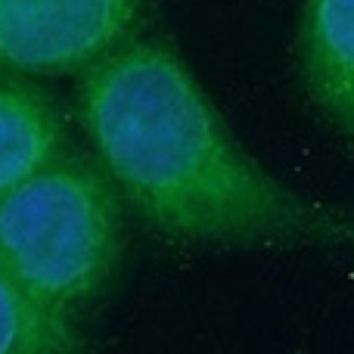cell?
I'll list each match as a JSON object with an SVG mask.
<instances>
[{
  "label": "cell",
  "instance_id": "6da1fadb",
  "mask_svg": "<svg viewBox=\"0 0 354 354\" xmlns=\"http://www.w3.org/2000/svg\"><path fill=\"white\" fill-rule=\"evenodd\" d=\"M78 118L115 193L165 236L224 245L330 236L317 208L233 140L168 44L124 41L81 72Z\"/></svg>",
  "mask_w": 354,
  "mask_h": 354
},
{
  "label": "cell",
  "instance_id": "7a4b0ae2",
  "mask_svg": "<svg viewBox=\"0 0 354 354\" xmlns=\"http://www.w3.org/2000/svg\"><path fill=\"white\" fill-rule=\"evenodd\" d=\"M122 245V196L97 162L66 156L0 196V264L68 320L103 299Z\"/></svg>",
  "mask_w": 354,
  "mask_h": 354
},
{
  "label": "cell",
  "instance_id": "3957f363",
  "mask_svg": "<svg viewBox=\"0 0 354 354\" xmlns=\"http://www.w3.org/2000/svg\"><path fill=\"white\" fill-rule=\"evenodd\" d=\"M147 0H0V72H87L128 41Z\"/></svg>",
  "mask_w": 354,
  "mask_h": 354
},
{
  "label": "cell",
  "instance_id": "277c9868",
  "mask_svg": "<svg viewBox=\"0 0 354 354\" xmlns=\"http://www.w3.org/2000/svg\"><path fill=\"white\" fill-rule=\"evenodd\" d=\"M68 156L59 106L25 75L0 72V196Z\"/></svg>",
  "mask_w": 354,
  "mask_h": 354
},
{
  "label": "cell",
  "instance_id": "5b68a950",
  "mask_svg": "<svg viewBox=\"0 0 354 354\" xmlns=\"http://www.w3.org/2000/svg\"><path fill=\"white\" fill-rule=\"evenodd\" d=\"M299 44L308 93L354 140V0H305Z\"/></svg>",
  "mask_w": 354,
  "mask_h": 354
},
{
  "label": "cell",
  "instance_id": "8992f818",
  "mask_svg": "<svg viewBox=\"0 0 354 354\" xmlns=\"http://www.w3.org/2000/svg\"><path fill=\"white\" fill-rule=\"evenodd\" d=\"M75 324L25 292L0 264V354H78Z\"/></svg>",
  "mask_w": 354,
  "mask_h": 354
}]
</instances>
